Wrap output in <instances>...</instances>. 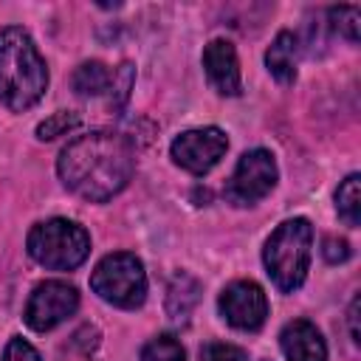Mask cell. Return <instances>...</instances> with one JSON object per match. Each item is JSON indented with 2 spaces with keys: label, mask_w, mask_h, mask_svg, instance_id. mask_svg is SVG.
Here are the masks:
<instances>
[{
  "label": "cell",
  "mask_w": 361,
  "mask_h": 361,
  "mask_svg": "<svg viewBox=\"0 0 361 361\" xmlns=\"http://www.w3.org/2000/svg\"><path fill=\"white\" fill-rule=\"evenodd\" d=\"M56 172L65 189L76 197L87 203H107L130 183L135 172V147L121 133L90 130L62 147Z\"/></svg>",
  "instance_id": "cell-1"
},
{
  "label": "cell",
  "mask_w": 361,
  "mask_h": 361,
  "mask_svg": "<svg viewBox=\"0 0 361 361\" xmlns=\"http://www.w3.org/2000/svg\"><path fill=\"white\" fill-rule=\"evenodd\" d=\"M48 90V65L23 25L0 28V102L23 113Z\"/></svg>",
  "instance_id": "cell-2"
},
{
  "label": "cell",
  "mask_w": 361,
  "mask_h": 361,
  "mask_svg": "<svg viewBox=\"0 0 361 361\" xmlns=\"http://www.w3.org/2000/svg\"><path fill=\"white\" fill-rule=\"evenodd\" d=\"M313 248V226L307 217H290L279 223L262 248V262L271 282L282 293H293L305 285L310 268Z\"/></svg>",
  "instance_id": "cell-3"
},
{
  "label": "cell",
  "mask_w": 361,
  "mask_h": 361,
  "mask_svg": "<svg viewBox=\"0 0 361 361\" xmlns=\"http://www.w3.org/2000/svg\"><path fill=\"white\" fill-rule=\"evenodd\" d=\"M25 248L34 262L51 271H73L90 254V234L85 226L68 217H51L31 226Z\"/></svg>",
  "instance_id": "cell-4"
},
{
  "label": "cell",
  "mask_w": 361,
  "mask_h": 361,
  "mask_svg": "<svg viewBox=\"0 0 361 361\" xmlns=\"http://www.w3.org/2000/svg\"><path fill=\"white\" fill-rule=\"evenodd\" d=\"M93 293L121 310H135L147 299V271L144 262L130 251H113L102 257L90 274Z\"/></svg>",
  "instance_id": "cell-5"
},
{
  "label": "cell",
  "mask_w": 361,
  "mask_h": 361,
  "mask_svg": "<svg viewBox=\"0 0 361 361\" xmlns=\"http://www.w3.org/2000/svg\"><path fill=\"white\" fill-rule=\"evenodd\" d=\"M276 180H279L276 158L268 149L257 147V149H248V152L240 155V161H237L228 183H226L223 195H226V200L231 206L245 209V206H254L262 197H268L274 192Z\"/></svg>",
  "instance_id": "cell-6"
},
{
  "label": "cell",
  "mask_w": 361,
  "mask_h": 361,
  "mask_svg": "<svg viewBox=\"0 0 361 361\" xmlns=\"http://www.w3.org/2000/svg\"><path fill=\"white\" fill-rule=\"evenodd\" d=\"M76 307H79V290L71 282L45 279L31 290L23 319L34 333H48L59 327L65 319H71Z\"/></svg>",
  "instance_id": "cell-7"
},
{
  "label": "cell",
  "mask_w": 361,
  "mask_h": 361,
  "mask_svg": "<svg viewBox=\"0 0 361 361\" xmlns=\"http://www.w3.org/2000/svg\"><path fill=\"white\" fill-rule=\"evenodd\" d=\"M226 149H228V138L214 124L186 130V133L175 135L172 144H169L172 161L180 169H186L189 175H197V178H203L206 172H212L220 164V158L226 155Z\"/></svg>",
  "instance_id": "cell-8"
},
{
  "label": "cell",
  "mask_w": 361,
  "mask_h": 361,
  "mask_svg": "<svg viewBox=\"0 0 361 361\" xmlns=\"http://www.w3.org/2000/svg\"><path fill=\"white\" fill-rule=\"evenodd\" d=\"M217 310L234 330L257 333L268 319V296L259 282L254 279H237L226 285L217 296Z\"/></svg>",
  "instance_id": "cell-9"
},
{
  "label": "cell",
  "mask_w": 361,
  "mask_h": 361,
  "mask_svg": "<svg viewBox=\"0 0 361 361\" xmlns=\"http://www.w3.org/2000/svg\"><path fill=\"white\" fill-rule=\"evenodd\" d=\"M203 71L209 85L220 93V96H240L243 90V79H240V59H237V48L231 39H212L203 48Z\"/></svg>",
  "instance_id": "cell-10"
},
{
  "label": "cell",
  "mask_w": 361,
  "mask_h": 361,
  "mask_svg": "<svg viewBox=\"0 0 361 361\" xmlns=\"http://www.w3.org/2000/svg\"><path fill=\"white\" fill-rule=\"evenodd\" d=\"M279 347L288 361H327V344L319 327L307 319H293L279 333Z\"/></svg>",
  "instance_id": "cell-11"
},
{
  "label": "cell",
  "mask_w": 361,
  "mask_h": 361,
  "mask_svg": "<svg viewBox=\"0 0 361 361\" xmlns=\"http://www.w3.org/2000/svg\"><path fill=\"white\" fill-rule=\"evenodd\" d=\"M296 62H299V42L290 31H279L265 51V68L279 85L296 82Z\"/></svg>",
  "instance_id": "cell-12"
},
{
  "label": "cell",
  "mask_w": 361,
  "mask_h": 361,
  "mask_svg": "<svg viewBox=\"0 0 361 361\" xmlns=\"http://www.w3.org/2000/svg\"><path fill=\"white\" fill-rule=\"evenodd\" d=\"M110 82H113V71L99 62V59H87L82 62L73 76H71V85H73V93L82 96V99H93V96H102L110 90Z\"/></svg>",
  "instance_id": "cell-13"
},
{
  "label": "cell",
  "mask_w": 361,
  "mask_h": 361,
  "mask_svg": "<svg viewBox=\"0 0 361 361\" xmlns=\"http://www.w3.org/2000/svg\"><path fill=\"white\" fill-rule=\"evenodd\" d=\"M197 293H200V282L195 276H189L186 271H178L166 290V313L172 319H186L197 302Z\"/></svg>",
  "instance_id": "cell-14"
},
{
  "label": "cell",
  "mask_w": 361,
  "mask_h": 361,
  "mask_svg": "<svg viewBox=\"0 0 361 361\" xmlns=\"http://www.w3.org/2000/svg\"><path fill=\"white\" fill-rule=\"evenodd\" d=\"M336 212L350 228L361 223V175L358 172H350L336 189Z\"/></svg>",
  "instance_id": "cell-15"
},
{
  "label": "cell",
  "mask_w": 361,
  "mask_h": 361,
  "mask_svg": "<svg viewBox=\"0 0 361 361\" xmlns=\"http://www.w3.org/2000/svg\"><path fill=\"white\" fill-rule=\"evenodd\" d=\"M141 361H186V350L175 336L161 333L144 344Z\"/></svg>",
  "instance_id": "cell-16"
},
{
  "label": "cell",
  "mask_w": 361,
  "mask_h": 361,
  "mask_svg": "<svg viewBox=\"0 0 361 361\" xmlns=\"http://www.w3.org/2000/svg\"><path fill=\"white\" fill-rule=\"evenodd\" d=\"M135 85V68L133 62H121L116 71H113V82H110V107L113 110H121L130 99V90Z\"/></svg>",
  "instance_id": "cell-17"
},
{
  "label": "cell",
  "mask_w": 361,
  "mask_h": 361,
  "mask_svg": "<svg viewBox=\"0 0 361 361\" xmlns=\"http://www.w3.org/2000/svg\"><path fill=\"white\" fill-rule=\"evenodd\" d=\"M79 116L76 113H68V110H59V113H54V116H48L45 121H39L37 124V138L39 141H54V138H59V135H68L71 130H76L79 127Z\"/></svg>",
  "instance_id": "cell-18"
},
{
  "label": "cell",
  "mask_w": 361,
  "mask_h": 361,
  "mask_svg": "<svg viewBox=\"0 0 361 361\" xmlns=\"http://www.w3.org/2000/svg\"><path fill=\"white\" fill-rule=\"evenodd\" d=\"M327 17H330L333 31H338L353 45L358 42V6H333L327 8Z\"/></svg>",
  "instance_id": "cell-19"
},
{
  "label": "cell",
  "mask_w": 361,
  "mask_h": 361,
  "mask_svg": "<svg viewBox=\"0 0 361 361\" xmlns=\"http://www.w3.org/2000/svg\"><path fill=\"white\" fill-rule=\"evenodd\" d=\"M200 361H248L245 350L228 341H209L200 350Z\"/></svg>",
  "instance_id": "cell-20"
},
{
  "label": "cell",
  "mask_w": 361,
  "mask_h": 361,
  "mask_svg": "<svg viewBox=\"0 0 361 361\" xmlns=\"http://www.w3.org/2000/svg\"><path fill=\"white\" fill-rule=\"evenodd\" d=\"M0 361H42V358H39V353L31 341H25L23 336H11Z\"/></svg>",
  "instance_id": "cell-21"
},
{
  "label": "cell",
  "mask_w": 361,
  "mask_h": 361,
  "mask_svg": "<svg viewBox=\"0 0 361 361\" xmlns=\"http://www.w3.org/2000/svg\"><path fill=\"white\" fill-rule=\"evenodd\" d=\"M350 243L344 240V237H324V243H322V257L330 262V265H338V262H347L350 259Z\"/></svg>",
  "instance_id": "cell-22"
},
{
  "label": "cell",
  "mask_w": 361,
  "mask_h": 361,
  "mask_svg": "<svg viewBox=\"0 0 361 361\" xmlns=\"http://www.w3.org/2000/svg\"><path fill=\"white\" fill-rule=\"evenodd\" d=\"M347 316H350V336H353V341L358 344V341H361V333H358V296L350 302Z\"/></svg>",
  "instance_id": "cell-23"
}]
</instances>
